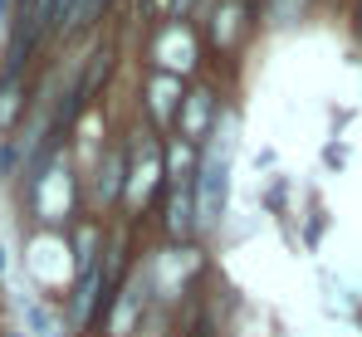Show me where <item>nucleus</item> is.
Instances as JSON below:
<instances>
[{
    "label": "nucleus",
    "instance_id": "1",
    "mask_svg": "<svg viewBox=\"0 0 362 337\" xmlns=\"http://www.w3.org/2000/svg\"><path fill=\"white\" fill-rule=\"evenodd\" d=\"M235 112H221L211 142L201 147V167H196V230L216 235L226 225L230 206V152H235Z\"/></svg>",
    "mask_w": 362,
    "mask_h": 337
},
{
    "label": "nucleus",
    "instance_id": "2",
    "mask_svg": "<svg viewBox=\"0 0 362 337\" xmlns=\"http://www.w3.org/2000/svg\"><path fill=\"white\" fill-rule=\"evenodd\" d=\"M196 54H201V49H196V30H191V25H181V20L162 25V35H157V64H162V73L191 69Z\"/></svg>",
    "mask_w": 362,
    "mask_h": 337
},
{
    "label": "nucleus",
    "instance_id": "3",
    "mask_svg": "<svg viewBox=\"0 0 362 337\" xmlns=\"http://www.w3.org/2000/svg\"><path fill=\"white\" fill-rule=\"evenodd\" d=\"M216 122H221V112H216V93L211 88H201V93H191L186 98V112H181V142H211V132H216Z\"/></svg>",
    "mask_w": 362,
    "mask_h": 337
},
{
    "label": "nucleus",
    "instance_id": "4",
    "mask_svg": "<svg viewBox=\"0 0 362 337\" xmlns=\"http://www.w3.org/2000/svg\"><path fill=\"white\" fill-rule=\"evenodd\" d=\"M177 108H181V78L177 73H152V83H147V112L167 127V122H177Z\"/></svg>",
    "mask_w": 362,
    "mask_h": 337
},
{
    "label": "nucleus",
    "instance_id": "5",
    "mask_svg": "<svg viewBox=\"0 0 362 337\" xmlns=\"http://www.w3.org/2000/svg\"><path fill=\"white\" fill-rule=\"evenodd\" d=\"M69 211V176L64 167H49V176H40V220L59 225Z\"/></svg>",
    "mask_w": 362,
    "mask_h": 337
},
{
    "label": "nucleus",
    "instance_id": "6",
    "mask_svg": "<svg viewBox=\"0 0 362 337\" xmlns=\"http://www.w3.org/2000/svg\"><path fill=\"white\" fill-rule=\"evenodd\" d=\"M20 313H25V323H30L35 337H59V318H54L40 298H20Z\"/></svg>",
    "mask_w": 362,
    "mask_h": 337
},
{
    "label": "nucleus",
    "instance_id": "7",
    "mask_svg": "<svg viewBox=\"0 0 362 337\" xmlns=\"http://www.w3.org/2000/svg\"><path fill=\"white\" fill-rule=\"evenodd\" d=\"M303 10H308V0H269V20L274 25H299Z\"/></svg>",
    "mask_w": 362,
    "mask_h": 337
},
{
    "label": "nucleus",
    "instance_id": "8",
    "mask_svg": "<svg viewBox=\"0 0 362 337\" xmlns=\"http://www.w3.org/2000/svg\"><path fill=\"white\" fill-rule=\"evenodd\" d=\"M5 15H10V0H0V25H5Z\"/></svg>",
    "mask_w": 362,
    "mask_h": 337
}]
</instances>
